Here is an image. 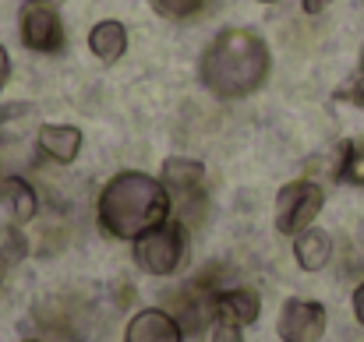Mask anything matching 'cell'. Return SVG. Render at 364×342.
I'll return each mask as SVG.
<instances>
[{"mask_svg":"<svg viewBox=\"0 0 364 342\" xmlns=\"http://www.w3.org/2000/svg\"><path fill=\"white\" fill-rule=\"evenodd\" d=\"M21 258H25V240H21L18 233H4V243H0V282H4V275H7Z\"/></svg>","mask_w":364,"mask_h":342,"instance_id":"ac0fdd59","label":"cell"},{"mask_svg":"<svg viewBox=\"0 0 364 342\" xmlns=\"http://www.w3.org/2000/svg\"><path fill=\"white\" fill-rule=\"evenodd\" d=\"M0 202L4 209L11 212L14 223H32L36 212H39V194L32 187V180L11 173V177H0Z\"/></svg>","mask_w":364,"mask_h":342,"instance_id":"30bf717a","label":"cell"},{"mask_svg":"<svg viewBox=\"0 0 364 342\" xmlns=\"http://www.w3.org/2000/svg\"><path fill=\"white\" fill-rule=\"evenodd\" d=\"M336 180L364 187V138L361 141H343L340 159H336Z\"/></svg>","mask_w":364,"mask_h":342,"instance_id":"2e32d148","label":"cell"},{"mask_svg":"<svg viewBox=\"0 0 364 342\" xmlns=\"http://www.w3.org/2000/svg\"><path fill=\"white\" fill-rule=\"evenodd\" d=\"M326 205V191L315 180H290L276 194V229L283 236H297L308 229Z\"/></svg>","mask_w":364,"mask_h":342,"instance_id":"5b68a950","label":"cell"},{"mask_svg":"<svg viewBox=\"0 0 364 342\" xmlns=\"http://www.w3.org/2000/svg\"><path fill=\"white\" fill-rule=\"evenodd\" d=\"M184 250H188V236L181 223H159L134 240V261L149 275H173L184 261Z\"/></svg>","mask_w":364,"mask_h":342,"instance_id":"277c9868","label":"cell"},{"mask_svg":"<svg viewBox=\"0 0 364 342\" xmlns=\"http://www.w3.org/2000/svg\"><path fill=\"white\" fill-rule=\"evenodd\" d=\"M329 4H333V0H301V7H304L308 14H322Z\"/></svg>","mask_w":364,"mask_h":342,"instance_id":"7402d4cb","label":"cell"},{"mask_svg":"<svg viewBox=\"0 0 364 342\" xmlns=\"http://www.w3.org/2000/svg\"><path fill=\"white\" fill-rule=\"evenodd\" d=\"M18 342H39V339H18Z\"/></svg>","mask_w":364,"mask_h":342,"instance_id":"484cf974","label":"cell"},{"mask_svg":"<svg viewBox=\"0 0 364 342\" xmlns=\"http://www.w3.org/2000/svg\"><path fill=\"white\" fill-rule=\"evenodd\" d=\"M7 78H11V57H7V50L0 46V89L7 85Z\"/></svg>","mask_w":364,"mask_h":342,"instance_id":"44dd1931","label":"cell"},{"mask_svg":"<svg viewBox=\"0 0 364 342\" xmlns=\"http://www.w3.org/2000/svg\"><path fill=\"white\" fill-rule=\"evenodd\" d=\"M89 50H92L103 64L121 60L124 50H127V28H124L121 21H114V18L92 25V32H89Z\"/></svg>","mask_w":364,"mask_h":342,"instance_id":"4fadbf2b","label":"cell"},{"mask_svg":"<svg viewBox=\"0 0 364 342\" xmlns=\"http://www.w3.org/2000/svg\"><path fill=\"white\" fill-rule=\"evenodd\" d=\"M205 166L184 155H173L163 162V187L170 191V205L177 209V219L188 226H198L205 216Z\"/></svg>","mask_w":364,"mask_h":342,"instance_id":"3957f363","label":"cell"},{"mask_svg":"<svg viewBox=\"0 0 364 342\" xmlns=\"http://www.w3.org/2000/svg\"><path fill=\"white\" fill-rule=\"evenodd\" d=\"M276 332H279L283 342H318L326 336V307L318 300L290 297L279 311Z\"/></svg>","mask_w":364,"mask_h":342,"instance_id":"52a82bcc","label":"cell"},{"mask_svg":"<svg viewBox=\"0 0 364 342\" xmlns=\"http://www.w3.org/2000/svg\"><path fill=\"white\" fill-rule=\"evenodd\" d=\"M336 99H347V103H358V106H364V78H354V82L340 85Z\"/></svg>","mask_w":364,"mask_h":342,"instance_id":"ffe728a7","label":"cell"},{"mask_svg":"<svg viewBox=\"0 0 364 342\" xmlns=\"http://www.w3.org/2000/svg\"><path fill=\"white\" fill-rule=\"evenodd\" d=\"M269 75V46L251 28H223L198 60L202 85L220 99L251 96Z\"/></svg>","mask_w":364,"mask_h":342,"instance_id":"6da1fadb","label":"cell"},{"mask_svg":"<svg viewBox=\"0 0 364 342\" xmlns=\"http://www.w3.org/2000/svg\"><path fill=\"white\" fill-rule=\"evenodd\" d=\"M36 321H39V329H43L50 339L78 342V329H75L71 311H68V304H64V300H43V304L36 307Z\"/></svg>","mask_w":364,"mask_h":342,"instance_id":"5bb4252c","label":"cell"},{"mask_svg":"<svg viewBox=\"0 0 364 342\" xmlns=\"http://www.w3.org/2000/svg\"><path fill=\"white\" fill-rule=\"evenodd\" d=\"M39 152L50 155L53 162L68 166L82 152V131L71 123H43L39 127Z\"/></svg>","mask_w":364,"mask_h":342,"instance_id":"9c48e42d","label":"cell"},{"mask_svg":"<svg viewBox=\"0 0 364 342\" xmlns=\"http://www.w3.org/2000/svg\"><path fill=\"white\" fill-rule=\"evenodd\" d=\"M32 123H36V106H28V103L0 106V138L4 141H21Z\"/></svg>","mask_w":364,"mask_h":342,"instance_id":"9a60e30c","label":"cell"},{"mask_svg":"<svg viewBox=\"0 0 364 342\" xmlns=\"http://www.w3.org/2000/svg\"><path fill=\"white\" fill-rule=\"evenodd\" d=\"M361 78H364V50H361Z\"/></svg>","mask_w":364,"mask_h":342,"instance_id":"d4e9b609","label":"cell"},{"mask_svg":"<svg viewBox=\"0 0 364 342\" xmlns=\"http://www.w3.org/2000/svg\"><path fill=\"white\" fill-rule=\"evenodd\" d=\"M354 314H358V321L364 325V282L354 289Z\"/></svg>","mask_w":364,"mask_h":342,"instance_id":"603a6c76","label":"cell"},{"mask_svg":"<svg viewBox=\"0 0 364 342\" xmlns=\"http://www.w3.org/2000/svg\"><path fill=\"white\" fill-rule=\"evenodd\" d=\"M21 43L32 50V53H60L64 50V25L57 18V7H46V4H36L28 0L21 7Z\"/></svg>","mask_w":364,"mask_h":342,"instance_id":"8992f818","label":"cell"},{"mask_svg":"<svg viewBox=\"0 0 364 342\" xmlns=\"http://www.w3.org/2000/svg\"><path fill=\"white\" fill-rule=\"evenodd\" d=\"M181 339H184L181 321L170 311H159V307L138 311L127 321V332H124V342H181Z\"/></svg>","mask_w":364,"mask_h":342,"instance_id":"ba28073f","label":"cell"},{"mask_svg":"<svg viewBox=\"0 0 364 342\" xmlns=\"http://www.w3.org/2000/svg\"><path fill=\"white\" fill-rule=\"evenodd\" d=\"M36 4H46V7H60L64 0H36Z\"/></svg>","mask_w":364,"mask_h":342,"instance_id":"cb8c5ba5","label":"cell"},{"mask_svg":"<svg viewBox=\"0 0 364 342\" xmlns=\"http://www.w3.org/2000/svg\"><path fill=\"white\" fill-rule=\"evenodd\" d=\"M262 4H276V0H262Z\"/></svg>","mask_w":364,"mask_h":342,"instance_id":"4316f807","label":"cell"},{"mask_svg":"<svg viewBox=\"0 0 364 342\" xmlns=\"http://www.w3.org/2000/svg\"><path fill=\"white\" fill-rule=\"evenodd\" d=\"M100 226L117 240H138L141 233L166 223L170 216V191L163 180L141 173V170H124L117 173L96 205Z\"/></svg>","mask_w":364,"mask_h":342,"instance_id":"7a4b0ae2","label":"cell"},{"mask_svg":"<svg viewBox=\"0 0 364 342\" xmlns=\"http://www.w3.org/2000/svg\"><path fill=\"white\" fill-rule=\"evenodd\" d=\"M205 342H244L241 329L237 325H230V321H213L209 329H205Z\"/></svg>","mask_w":364,"mask_h":342,"instance_id":"d6986e66","label":"cell"},{"mask_svg":"<svg viewBox=\"0 0 364 342\" xmlns=\"http://www.w3.org/2000/svg\"><path fill=\"white\" fill-rule=\"evenodd\" d=\"M258 314H262V300L255 289H220L216 293V318L220 321L244 329V325L258 321Z\"/></svg>","mask_w":364,"mask_h":342,"instance_id":"8fae6325","label":"cell"},{"mask_svg":"<svg viewBox=\"0 0 364 342\" xmlns=\"http://www.w3.org/2000/svg\"><path fill=\"white\" fill-rule=\"evenodd\" d=\"M294 258H297V265H301L304 272H318V268H326L329 258H333V236H329L326 229H318V226L301 229L297 240H294Z\"/></svg>","mask_w":364,"mask_h":342,"instance_id":"7c38bea8","label":"cell"},{"mask_svg":"<svg viewBox=\"0 0 364 342\" xmlns=\"http://www.w3.org/2000/svg\"><path fill=\"white\" fill-rule=\"evenodd\" d=\"M152 4V11L156 14H163V18H191V14H198L202 7H205V0H149Z\"/></svg>","mask_w":364,"mask_h":342,"instance_id":"e0dca14e","label":"cell"}]
</instances>
